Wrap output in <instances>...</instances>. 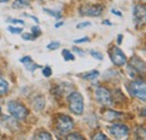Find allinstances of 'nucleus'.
<instances>
[{
    "label": "nucleus",
    "mask_w": 146,
    "mask_h": 140,
    "mask_svg": "<svg viewBox=\"0 0 146 140\" xmlns=\"http://www.w3.org/2000/svg\"><path fill=\"white\" fill-rule=\"evenodd\" d=\"M29 61H32V58L29 57V56H26V57H23V58H20V62L21 63H27V62H29Z\"/></svg>",
    "instance_id": "29"
},
{
    "label": "nucleus",
    "mask_w": 146,
    "mask_h": 140,
    "mask_svg": "<svg viewBox=\"0 0 146 140\" xmlns=\"http://www.w3.org/2000/svg\"><path fill=\"white\" fill-rule=\"evenodd\" d=\"M60 45H61V44H60L58 42H52V43H50V44L47 45V48L53 51V50H56V48H58V47H60Z\"/></svg>",
    "instance_id": "20"
},
{
    "label": "nucleus",
    "mask_w": 146,
    "mask_h": 140,
    "mask_svg": "<svg viewBox=\"0 0 146 140\" xmlns=\"http://www.w3.org/2000/svg\"><path fill=\"white\" fill-rule=\"evenodd\" d=\"M62 55L64 56V59L65 61H74V55L70 51H68V50H64L62 52Z\"/></svg>",
    "instance_id": "17"
},
{
    "label": "nucleus",
    "mask_w": 146,
    "mask_h": 140,
    "mask_svg": "<svg viewBox=\"0 0 146 140\" xmlns=\"http://www.w3.org/2000/svg\"><path fill=\"white\" fill-rule=\"evenodd\" d=\"M102 6L100 5H87V6H83L81 7L80 9V13L81 15L83 16H90V17H98L102 14Z\"/></svg>",
    "instance_id": "9"
},
{
    "label": "nucleus",
    "mask_w": 146,
    "mask_h": 140,
    "mask_svg": "<svg viewBox=\"0 0 146 140\" xmlns=\"http://www.w3.org/2000/svg\"><path fill=\"white\" fill-rule=\"evenodd\" d=\"M0 111H1V109H0Z\"/></svg>",
    "instance_id": "40"
},
{
    "label": "nucleus",
    "mask_w": 146,
    "mask_h": 140,
    "mask_svg": "<svg viewBox=\"0 0 146 140\" xmlns=\"http://www.w3.org/2000/svg\"><path fill=\"white\" fill-rule=\"evenodd\" d=\"M7 1H9V0H0V2H7Z\"/></svg>",
    "instance_id": "38"
},
{
    "label": "nucleus",
    "mask_w": 146,
    "mask_h": 140,
    "mask_svg": "<svg viewBox=\"0 0 146 140\" xmlns=\"http://www.w3.org/2000/svg\"><path fill=\"white\" fill-rule=\"evenodd\" d=\"M110 133L116 138V139H123L128 136V127L125 124H113L109 128Z\"/></svg>",
    "instance_id": "10"
},
{
    "label": "nucleus",
    "mask_w": 146,
    "mask_h": 140,
    "mask_svg": "<svg viewBox=\"0 0 146 140\" xmlns=\"http://www.w3.org/2000/svg\"><path fill=\"white\" fill-rule=\"evenodd\" d=\"M90 54H91L94 58H97V59H99V61H101V59L104 58L102 54H101V53H99V52H96V51H90Z\"/></svg>",
    "instance_id": "21"
},
{
    "label": "nucleus",
    "mask_w": 146,
    "mask_h": 140,
    "mask_svg": "<svg viewBox=\"0 0 146 140\" xmlns=\"http://www.w3.org/2000/svg\"><path fill=\"white\" fill-rule=\"evenodd\" d=\"M135 136L137 139H146V130L142 127H138L135 131Z\"/></svg>",
    "instance_id": "15"
},
{
    "label": "nucleus",
    "mask_w": 146,
    "mask_h": 140,
    "mask_svg": "<svg viewBox=\"0 0 146 140\" xmlns=\"http://www.w3.org/2000/svg\"><path fill=\"white\" fill-rule=\"evenodd\" d=\"M25 66H26L27 70H29V71H34L35 69H38V67H39V65H37V64H34V63H33V61H29V62L25 63Z\"/></svg>",
    "instance_id": "18"
},
{
    "label": "nucleus",
    "mask_w": 146,
    "mask_h": 140,
    "mask_svg": "<svg viewBox=\"0 0 146 140\" xmlns=\"http://www.w3.org/2000/svg\"><path fill=\"white\" fill-rule=\"evenodd\" d=\"M104 24H106V25H111L110 22H108V20H106V21H104Z\"/></svg>",
    "instance_id": "37"
},
{
    "label": "nucleus",
    "mask_w": 146,
    "mask_h": 140,
    "mask_svg": "<svg viewBox=\"0 0 146 140\" xmlns=\"http://www.w3.org/2000/svg\"><path fill=\"white\" fill-rule=\"evenodd\" d=\"M87 42H89V38H88V37H83V38H81V39H75V40H74V43H75V44L87 43Z\"/></svg>",
    "instance_id": "28"
},
{
    "label": "nucleus",
    "mask_w": 146,
    "mask_h": 140,
    "mask_svg": "<svg viewBox=\"0 0 146 140\" xmlns=\"http://www.w3.org/2000/svg\"><path fill=\"white\" fill-rule=\"evenodd\" d=\"M98 76H99V72L98 71H91L89 73H86L83 75V79L84 80H93V79H96Z\"/></svg>",
    "instance_id": "16"
},
{
    "label": "nucleus",
    "mask_w": 146,
    "mask_h": 140,
    "mask_svg": "<svg viewBox=\"0 0 146 140\" xmlns=\"http://www.w3.org/2000/svg\"><path fill=\"white\" fill-rule=\"evenodd\" d=\"M34 139L51 140L52 139V136H51V133H48V132H46V131H40V132H38L37 135H35Z\"/></svg>",
    "instance_id": "12"
},
{
    "label": "nucleus",
    "mask_w": 146,
    "mask_h": 140,
    "mask_svg": "<svg viewBox=\"0 0 146 140\" xmlns=\"http://www.w3.org/2000/svg\"><path fill=\"white\" fill-rule=\"evenodd\" d=\"M117 117H120V113H118V112H116V111H107L106 113H105V119L107 120V121H112V120H115Z\"/></svg>",
    "instance_id": "11"
},
{
    "label": "nucleus",
    "mask_w": 146,
    "mask_h": 140,
    "mask_svg": "<svg viewBox=\"0 0 146 140\" xmlns=\"http://www.w3.org/2000/svg\"><path fill=\"white\" fill-rule=\"evenodd\" d=\"M128 72L131 76L139 75V76H145L146 75V63L141 59L138 56H134L130 58L128 63Z\"/></svg>",
    "instance_id": "1"
},
{
    "label": "nucleus",
    "mask_w": 146,
    "mask_h": 140,
    "mask_svg": "<svg viewBox=\"0 0 146 140\" xmlns=\"http://www.w3.org/2000/svg\"><path fill=\"white\" fill-rule=\"evenodd\" d=\"M109 56L111 62L116 65V66H123L127 63V57L124 53L121 52L120 48H118L117 46H112L109 50Z\"/></svg>",
    "instance_id": "5"
},
{
    "label": "nucleus",
    "mask_w": 146,
    "mask_h": 140,
    "mask_svg": "<svg viewBox=\"0 0 146 140\" xmlns=\"http://www.w3.org/2000/svg\"><path fill=\"white\" fill-rule=\"evenodd\" d=\"M44 11H46L47 14H50V15H52V16H54L55 18H61V14L58 13V11H53V10H50V9H44Z\"/></svg>",
    "instance_id": "22"
},
{
    "label": "nucleus",
    "mask_w": 146,
    "mask_h": 140,
    "mask_svg": "<svg viewBox=\"0 0 146 140\" xmlns=\"http://www.w3.org/2000/svg\"><path fill=\"white\" fill-rule=\"evenodd\" d=\"M56 128L61 133H68L73 129L72 119L68 116H58L56 119Z\"/></svg>",
    "instance_id": "6"
},
{
    "label": "nucleus",
    "mask_w": 146,
    "mask_h": 140,
    "mask_svg": "<svg viewBox=\"0 0 146 140\" xmlns=\"http://www.w3.org/2000/svg\"><path fill=\"white\" fill-rule=\"evenodd\" d=\"M9 22H14V24H21V25H24V21H23V20H19V19H9Z\"/></svg>",
    "instance_id": "30"
},
{
    "label": "nucleus",
    "mask_w": 146,
    "mask_h": 140,
    "mask_svg": "<svg viewBox=\"0 0 146 140\" xmlns=\"http://www.w3.org/2000/svg\"><path fill=\"white\" fill-rule=\"evenodd\" d=\"M32 34L34 35V37L36 38L38 36L40 35V29L37 27V26H34V27H32Z\"/></svg>",
    "instance_id": "25"
},
{
    "label": "nucleus",
    "mask_w": 146,
    "mask_h": 140,
    "mask_svg": "<svg viewBox=\"0 0 146 140\" xmlns=\"http://www.w3.org/2000/svg\"><path fill=\"white\" fill-rule=\"evenodd\" d=\"M133 17L137 26L146 24V8L143 5H136L133 10Z\"/></svg>",
    "instance_id": "7"
},
{
    "label": "nucleus",
    "mask_w": 146,
    "mask_h": 140,
    "mask_svg": "<svg viewBox=\"0 0 146 140\" xmlns=\"http://www.w3.org/2000/svg\"><path fill=\"white\" fill-rule=\"evenodd\" d=\"M43 75H44V76H46V77H48V76H51V75H52V70H51V67H50V66H46V67H44V69H43Z\"/></svg>",
    "instance_id": "23"
},
{
    "label": "nucleus",
    "mask_w": 146,
    "mask_h": 140,
    "mask_svg": "<svg viewBox=\"0 0 146 140\" xmlns=\"http://www.w3.org/2000/svg\"><path fill=\"white\" fill-rule=\"evenodd\" d=\"M26 7H28V3L25 0H15L13 3V8H15V9H23Z\"/></svg>",
    "instance_id": "13"
},
{
    "label": "nucleus",
    "mask_w": 146,
    "mask_h": 140,
    "mask_svg": "<svg viewBox=\"0 0 146 140\" xmlns=\"http://www.w3.org/2000/svg\"><path fill=\"white\" fill-rule=\"evenodd\" d=\"M112 13H113L115 15H117V16H121V14H120L119 11H116V10H112Z\"/></svg>",
    "instance_id": "34"
},
{
    "label": "nucleus",
    "mask_w": 146,
    "mask_h": 140,
    "mask_svg": "<svg viewBox=\"0 0 146 140\" xmlns=\"http://www.w3.org/2000/svg\"><path fill=\"white\" fill-rule=\"evenodd\" d=\"M23 38L26 39V40H33L35 37L33 34H23Z\"/></svg>",
    "instance_id": "27"
},
{
    "label": "nucleus",
    "mask_w": 146,
    "mask_h": 140,
    "mask_svg": "<svg viewBox=\"0 0 146 140\" xmlns=\"http://www.w3.org/2000/svg\"><path fill=\"white\" fill-rule=\"evenodd\" d=\"M69 108L75 114H82L83 109H84V103H83V98L79 92H72L69 98Z\"/></svg>",
    "instance_id": "2"
},
{
    "label": "nucleus",
    "mask_w": 146,
    "mask_h": 140,
    "mask_svg": "<svg viewBox=\"0 0 146 140\" xmlns=\"http://www.w3.org/2000/svg\"><path fill=\"white\" fill-rule=\"evenodd\" d=\"M121 38H123V36L121 35L118 36V44H120V43H121Z\"/></svg>",
    "instance_id": "35"
},
{
    "label": "nucleus",
    "mask_w": 146,
    "mask_h": 140,
    "mask_svg": "<svg viewBox=\"0 0 146 140\" xmlns=\"http://www.w3.org/2000/svg\"><path fill=\"white\" fill-rule=\"evenodd\" d=\"M8 88H9V85H8V82L5 81L3 79L0 77V95H3L8 92Z\"/></svg>",
    "instance_id": "14"
},
{
    "label": "nucleus",
    "mask_w": 146,
    "mask_h": 140,
    "mask_svg": "<svg viewBox=\"0 0 146 140\" xmlns=\"http://www.w3.org/2000/svg\"><path fill=\"white\" fill-rule=\"evenodd\" d=\"M8 30L10 32V33H13V34H20L21 33V28H16V27H8Z\"/></svg>",
    "instance_id": "26"
},
{
    "label": "nucleus",
    "mask_w": 146,
    "mask_h": 140,
    "mask_svg": "<svg viewBox=\"0 0 146 140\" xmlns=\"http://www.w3.org/2000/svg\"><path fill=\"white\" fill-rule=\"evenodd\" d=\"M74 51L78 53V54H80V55H84V53L82 52V51H80V50H78V48H74Z\"/></svg>",
    "instance_id": "32"
},
{
    "label": "nucleus",
    "mask_w": 146,
    "mask_h": 140,
    "mask_svg": "<svg viewBox=\"0 0 146 140\" xmlns=\"http://www.w3.org/2000/svg\"><path fill=\"white\" fill-rule=\"evenodd\" d=\"M92 139H94V140H106V139H108L104 133H101V132H99V133H97V135H94L93 136V138Z\"/></svg>",
    "instance_id": "24"
},
{
    "label": "nucleus",
    "mask_w": 146,
    "mask_h": 140,
    "mask_svg": "<svg viewBox=\"0 0 146 140\" xmlns=\"http://www.w3.org/2000/svg\"><path fill=\"white\" fill-rule=\"evenodd\" d=\"M128 91L133 96H135L142 101H146V82L134 81L129 84Z\"/></svg>",
    "instance_id": "3"
},
{
    "label": "nucleus",
    "mask_w": 146,
    "mask_h": 140,
    "mask_svg": "<svg viewBox=\"0 0 146 140\" xmlns=\"http://www.w3.org/2000/svg\"><path fill=\"white\" fill-rule=\"evenodd\" d=\"M8 111L17 120H24L27 117V114H28V110L23 104H20V103L16 102V101L9 102V104H8Z\"/></svg>",
    "instance_id": "4"
},
{
    "label": "nucleus",
    "mask_w": 146,
    "mask_h": 140,
    "mask_svg": "<svg viewBox=\"0 0 146 140\" xmlns=\"http://www.w3.org/2000/svg\"><path fill=\"white\" fill-rule=\"evenodd\" d=\"M25 1H27V2H28V1H32V0H25Z\"/></svg>",
    "instance_id": "39"
},
{
    "label": "nucleus",
    "mask_w": 146,
    "mask_h": 140,
    "mask_svg": "<svg viewBox=\"0 0 146 140\" xmlns=\"http://www.w3.org/2000/svg\"><path fill=\"white\" fill-rule=\"evenodd\" d=\"M96 99L99 103L104 105H111L112 99L111 93L106 88H98L96 90Z\"/></svg>",
    "instance_id": "8"
},
{
    "label": "nucleus",
    "mask_w": 146,
    "mask_h": 140,
    "mask_svg": "<svg viewBox=\"0 0 146 140\" xmlns=\"http://www.w3.org/2000/svg\"><path fill=\"white\" fill-rule=\"evenodd\" d=\"M62 25H63V22H58V24L55 25V27H60V26H62Z\"/></svg>",
    "instance_id": "36"
},
{
    "label": "nucleus",
    "mask_w": 146,
    "mask_h": 140,
    "mask_svg": "<svg viewBox=\"0 0 146 140\" xmlns=\"http://www.w3.org/2000/svg\"><path fill=\"white\" fill-rule=\"evenodd\" d=\"M86 26H90V22H82V24L76 25L78 28H82V27H86Z\"/></svg>",
    "instance_id": "31"
},
{
    "label": "nucleus",
    "mask_w": 146,
    "mask_h": 140,
    "mask_svg": "<svg viewBox=\"0 0 146 140\" xmlns=\"http://www.w3.org/2000/svg\"><path fill=\"white\" fill-rule=\"evenodd\" d=\"M66 139H69V140H83L84 138H83L81 135H79V133H71V135H69V136L66 137Z\"/></svg>",
    "instance_id": "19"
},
{
    "label": "nucleus",
    "mask_w": 146,
    "mask_h": 140,
    "mask_svg": "<svg viewBox=\"0 0 146 140\" xmlns=\"http://www.w3.org/2000/svg\"><path fill=\"white\" fill-rule=\"evenodd\" d=\"M141 116H144V117H146V108H144V109L142 110V112H141Z\"/></svg>",
    "instance_id": "33"
}]
</instances>
